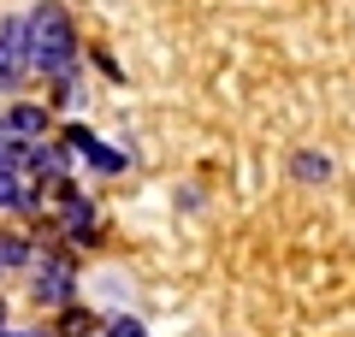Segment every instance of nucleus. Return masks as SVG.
<instances>
[{
    "label": "nucleus",
    "mask_w": 355,
    "mask_h": 337,
    "mask_svg": "<svg viewBox=\"0 0 355 337\" xmlns=\"http://www.w3.org/2000/svg\"><path fill=\"white\" fill-rule=\"evenodd\" d=\"M24 60L36 71L60 77V71H77V30L60 6H36L24 18Z\"/></svg>",
    "instance_id": "f257e3e1"
},
{
    "label": "nucleus",
    "mask_w": 355,
    "mask_h": 337,
    "mask_svg": "<svg viewBox=\"0 0 355 337\" xmlns=\"http://www.w3.org/2000/svg\"><path fill=\"white\" fill-rule=\"evenodd\" d=\"M36 284H30V296L42 302V308H71V296H77V273L65 261H48V254H36Z\"/></svg>",
    "instance_id": "f03ea898"
},
{
    "label": "nucleus",
    "mask_w": 355,
    "mask_h": 337,
    "mask_svg": "<svg viewBox=\"0 0 355 337\" xmlns=\"http://www.w3.org/2000/svg\"><path fill=\"white\" fill-rule=\"evenodd\" d=\"M42 130H48V112L42 107H24V101H18V107L6 112V137H42Z\"/></svg>",
    "instance_id": "7ed1b4c3"
},
{
    "label": "nucleus",
    "mask_w": 355,
    "mask_h": 337,
    "mask_svg": "<svg viewBox=\"0 0 355 337\" xmlns=\"http://www.w3.org/2000/svg\"><path fill=\"white\" fill-rule=\"evenodd\" d=\"M24 166H30L36 178H60V172H65V154L48 148V142H30V148H24Z\"/></svg>",
    "instance_id": "20e7f679"
},
{
    "label": "nucleus",
    "mask_w": 355,
    "mask_h": 337,
    "mask_svg": "<svg viewBox=\"0 0 355 337\" xmlns=\"http://www.w3.org/2000/svg\"><path fill=\"white\" fill-rule=\"evenodd\" d=\"M83 160L95 166V172H125V154H119V148H101V137L83 148Z\"/></svg>",
    "instance_id": "39448f33"
},
{
    "label": "nucleus",
    "mask_w": 355,
    "mask_h": 337,
    "mask_svg": "<svg viewBox=\"0 0 355 337\" xmlns=\"http://www.w3.org/2000/svg\"><path fill=\"white\" fill-rule=\"evenodd\" d=\"M6 266H30V243L24 237H0V273Z\"/></svg>",
    "instance_id": "423d86ee"
},
{
    "label": "nucleus",
    "mask_w": 355,
    "mask_h": 337,
    "mask_svg": "<svg viewBox=\"0 0 355 337\" xmlns=\"http://www.w3.org/2000/svg\"><path fill=\"white\" fill-rule=\"evenodd\" d=\"M107 337H148V325L137 313H119V320H107Z\"/></svg>",
    "instance_id": "0eeeda50"
},
{
    "label": "nucleus",
    "mask_w": 355,
    "mask_h": 337,
    "mask_svg": "<svg viewBox=\"0 0 355 337\" xmlns=\"http://www.w3.org/2000/svg\"><path fill=\"white\" fill-rule=\"evenodd\" d=\"M296 178H308V184H314V178H331V166L320 160V154H296Z\"/></svg>",
    "instance_id": "6e6552de"
},
{
    "label": "nucleus",
    "mask_w": 355,
    "mask_h": 337,
    "mask_svg": "<svg viewBox=\"0 0 355 337\" xmlns=\"http://www.w3.org/2000/svg\"><path fill=\"white\" fill-rule=\"evenodd\" d=\"M60 331H65V337H95V320H89V313H71Z\"/></svg>",
    "instance_id": "1a4fd4ad"
},
{
    "label": "nucleus",
    "mask_w": 355,
    "mask_h": 337,
    "mask_svg": "<svg viewBox=\"0 0 355 337\" xmlns=\"http://www.w3.org/2000/svg\"><path fill=\"white\" fill-rule=\"evenodd\" d=\"M12 207H18V213H36V207H42V189H30V184H18V196H12Z\"/></svg>",
    "instance_id": "9d476101"
},
{
    "label": "nucleus",
    "mask_w": 355,
    "mask_h": 337,
    "mask_svg": "<svg viewBox=\"0 0 355 337\" xmlns=\"http://www.w3.org/2000/svg\"><path fill=\"white\" fill-rule=\"evenodd\" d=\"M12 196H18V172H12V166H0V207H12Z\"/></svg>",
    "instance_id": "9b49d317"
},
{
    "label": "nucleus",
    "mask_w": 355,
    "mask_h": 337,
    "mask_svg": "<svg viewBox=\"0 0 355 337\" xmlns=\"http://www.w3.org/2000/svg\"><path fill=\"white\" fill-rule=\"evenodd\" d=\"M89 142H95V130H83V125H71V130H65V148H71V154H83Z\"/></svg>",
    "instance_id": "f8f14e48"
},
{
    "label": "nucleus",
    "mask_w": 355,
    "mask_h": 337,
    "mask_svg": "<svg viewBox=\"0 0 355 337\" xmlns=\"http://www.w3.org/2000/svg\"><path fill=\"white\" fill-rule=\"evenodd\" d=\"M0 337H48V331H6V325H0Z\"/></svg>",
    "instance_id": "ddd939ff"
},
{
    "label": "nucleus",
    "mask_w": 355,
    "mask_h": 337,
    "mask_svg": "<svg viewBox=\"0 0 355 337\" xmlns=\"http://www.w3.org/2000/svg\"><path fill=\"white\" fill-rule=\"evenodd\" d=\"M0 325H6V308H0Z\"/></svg>",
    "instance_id": "4468645a"
}]
</instances>
